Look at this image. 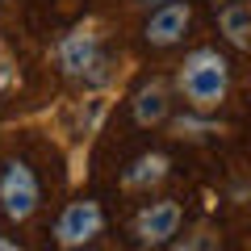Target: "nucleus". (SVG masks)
<instances>
[{
  "label": "nucleus",
  "mask_w": 251,
  "mask_h": 251,
  "mask_svg": "<svg viewBox=\"0 0 251 251\" xmlns=\"http://www.w3.org/2000/svg\"><path fill=\"white\" fill-rule=\"evenodd\" d=\"M9 80H13V72H9V59H4V54H0V92L9 88Z\"/></svg>",
  "instance_id": "9b49d317"
},
{
  "label": "nucleus",
  "mask_w": 251,
  "mask_h": 251,
  "mask_svg": "<svg viewBox=\"0 0 251 251\" xmlns=\"http://www.w3.org/2000/svg\"><path fill=\"white\" fill-rule=\"evenodd\" d=\"M176 84L184 92V100L193 105V113H214L230 92V63L209 46H197L193 54H184Z\"/></svg>",
  "instance_id": "f257e3e1"
},
{
  "label": "nucleus",
  "mask_w": 251,
  "mask_h": 251,
  "mask_svg": "<svg viewBox=\"0 0 251 251\" xmlns=\"http://www.w3.org/2000/svg\"><path fill=\"white\" fill-rule=\"evenodd\" d=\"M134 122L138 126H159V122H168V109H172V100H168V88H163L159 80H151V84H143V88L134 92Z\"/></svg>",
  "instance_id": "0eeeda50"
},
{
  "label": "nucleus",
  "mask_w": 251,
  "mask_h": 251,
  "mask_svg": "<svg viewBox=\"0 0 251 251\" xmlns=\"http://www.w3.org/2000/svg\"><path fill=\"white\" fill-rule=\"evenodd\" d=\"M218 25H222V34H226V42H230V46L251 50V4H243V0L226 4V9L218 13Z\"/></svg>",
  "instance_id": "1a4fd4ad"
},
{
  "label": "nucleus",
  "mask_w": 251,
  "mask_h": 251,
  "mask_svg": "<svg viewBox=\"0 0 251 251\" xmlns=\"http://www.w3.org/2000/svg\"><path fill=\"white\" fill-rule=\"evenodd\" d=\"M54 59H59V72L72 75V80H97L100 67H105V54H100V34L97 25H75L59 38L54 46Z\"/></svg>",
  "instance_id": "f03ea898"
},
{
  "label": "nucleus",
  "mask_w": 251,
  "mask_h": 251,
  "mask_svg": "<svg viewBox=\"0 0 251 251\" xmlns=\"http://www.w3.org/2000/svg\"><path fill=\"white\" fill-rule=\"evenodd\" d=\"M38 197H42V193H38L34 168H29L25 159H9L4 172H0V209H4V218H9V222L34 218Z\"/></svg>",
  "instance_id": "7ed1b4c3"
},
{
  "label": "nucleus",
  "mask_w": 251,
  "mask_h": 251,
  "mask_svg": "<svg viewBox=\"0 0 251 251\" xmlns=\"http://www.w3.org/2000/svg\"><path fill=\"white\" fill-rule=\"evenodd\" d=\"M105 230V214H100L97 201H67L59 214V222H54V243L59 247H84V243H92L97 234Z\"/></svg>",
  "instance_id": "20e7f679"
},
{
  "label": "nucleus",
  "mask_w": 251,
  "mask_h": 251,
  "mask_svg": "<svg viewBox=\"0 0 251 251\" xmlns=\"http://www.w3.org/2000/svg\"><path fill=\"white\" fill-rule=\"evenodd\" d=\"M180 218H184L180 201H151L134 218V239L143 247H163V243H172V234H180Z\"/></svg>",
  "instance_id": "39448f33"
},
{
  "label": "nucleus",
  "mask_w": 251,
  "mask_h": 251,
  "mask_svg": "<svg viewBox=\"0 0 251 251\" xmlns=\"http://www.w3.org/2000/svg\"><path fill=\"white\" fill-rule=\"evenodd\" d=\"M163 176H168V155L151 151V155H138V159L130 163V168H126L122 184L130 188V193H138V188H151V184H159Z\"/></svg>",
  "instance_id": "6e6552de"
},
{
  "label": "nucleus",
  "mask_w": 251,
  "mask_h": 251,
  "mask_svg": "<svg viewBox=\"0 0 251 251\" xmlns=\"http://www.w3.org/2000/svg\"><path fill=\"white\" fill-rule=\"evenodd\" d=\"M188 21H193V9H188L184 0H159V9L147 21V42L151 46H176L184 38Z\"/></svg>",
  "instance_id": "423d86ee"
},
{
  "label": "nucleus",
  "mask_w": 251,
  "mask_h": 251,
  "mask_svg": "<svg viewBox=\"0 0 251 251\" xmlns=\"http://www.w3.org/2000/svg\"><path fill=\"white\" fill-rule=\"evenodd\" d=\"M143 4H151V0H143Z\"/></svg>",
  "instance_id": "f8f14e48"
},
{
  "label": "nucleus",
  "mask_w": 251,
  "mask_h": 251,
  "mask_svg": "<svg viewBox=\"0 0 251 251\" xmlns=\"http://www.w3.org/2000/svg\"><path fill=\"white\" fill-rule=\"evenodd\" d=\"M172 134L176 138H205V134H214V122H205V117H176Z\"/></svg>",
  "instance_id": "9d476101"
}]
</instances>
